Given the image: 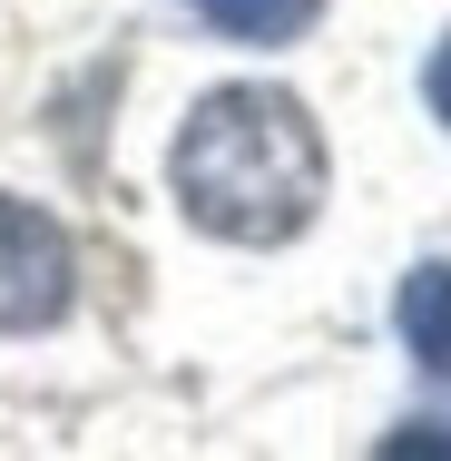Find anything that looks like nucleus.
Returning a JSON list of instances; mask_svg holds the SVG:
<instances>
[{"mask_svg": "<svg viewBox=\"0 0 451 461\" xmlns=\"http://www.w3.org/2000/svg\"><path fill=\"white\" fill-rule=\"evenodd\" d=\"M177 206L226 246H284L324 206V138L284 89H216L177 128Z\"/></svg>", "mask_w": 451, "mask_h": 461, "instance_id": "obj_1", "label": "nucleus"}, {"mask_svg": "<svg viewBox=\"0 0 451 461\" xmlns=\"http://www.w3.org/2000/svg\"><path fill=\"white\" fill-rule=\"evenodd\" d=\"M69 294H79V256H69L59 216L0 196V334H40V324H59Z\"/></svg>", "mask_w": 451, "mask_h": 461, "instance_id": "obj_2", "label": "nucleus"}, {"mask_svg": "<svg viewBox=\"0 0 451 461\" xmlns=\"http://www.w3.org/2000/svg\"><path fill=\"white\" fill-rule=\"evenodd\" d=\"M402 344H412V364L422 373H451V256L442 266H412V285H402Z\"/></svg>", "mask_w": 451, "mask_h": 461, "instance_id": "obj_3", "label": "nucleus"}, {"mask_svg": "<svg viewBox=\"0 0 451 461\" xmlns=\"http://www.w3.org/2000/svg\"><path fill=\"white\" fill-rule=\"evenodd\" d=\"M186 10H196L206 30H226V40H256V50L314 30V0H186Z\"/></svg>", "mask_w": 451, "mask_h": 461, "instance_id": "obj_4", "label": "nucleus"}, {"mask_svg": "<svg viewBox=\"0 0 451 461\" xmlns=\"http://www.w3.org/2000/svg\"><path fill=\"white\" fill-rule=\"evenodd\" d=\"M422 89H432V118H442V128H451V40H442V50H432V79H422Z\"/></svg>", "mask_w": 451, "mask_h": 461, "instance_id": "obj_5", "label": "nucleus"}]
</instances>
